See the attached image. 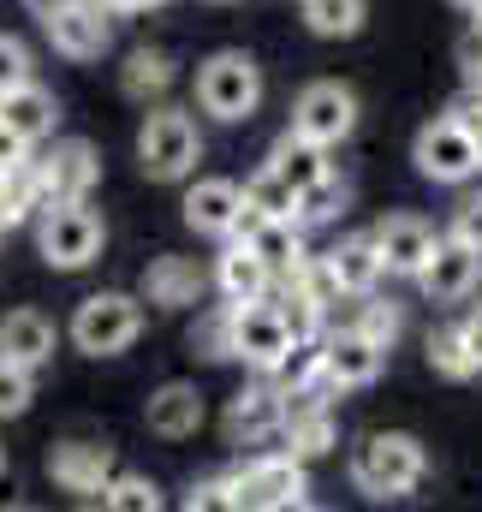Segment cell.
Wrapping results in <instances>:
<instances>
[{
    "mask_svg": "<svg viewBox=\"0 0 482 512\" xmlns=\"http://www.w3.org/2000/svg\"><path fill=\"white\" fill-rule=\"evenodd\" d=\"M298 6H304V24L316 36H328V42L358 36L363 18H369V0H298Z\"/></svg>",
    "mask_w": 482,
    "mask_h": 512,
    "instance_id": "f1b7e54d",
    "label": "cell"
},
{
    "mask_svg": "<svg viewBox=\"0 0 482 512\" xmlns=\"http://www.w3.org/2000/svg\"><path fill=\"white\" fill-rule=\"evenodd\" d=\"M48 477H54L66 495L90 501V495H102V489L120 477V465H114V447H108V441L72 435V441H54V447H48Z\"/></svg>",
    "mask_w": 482,
    "mask_h": 512,
    "instance_id": "4fadbf2b",
    "label": "cell"
},
{
    "mask_svg": "<svg viewBox=\"0 0 482 512\" xmlns=\"http://www.w3.org/2000/svg\"><path fill=\"white\" fill-rule=\"evenodd\" d=\"M0 179H6V173H0Z\"/></svg>",
    "mask_w": 482,
    "mask_h": 512,
    "instance_id": "f907efd6",
    "label": "cell"
},
{
    "mask_svg": "<svg viewBox=\"0 0 482 512\" xmlns=\"http://www.w3.org/2000/svg\"><path fill=\"white\" fill-rule=\"evenodd\" d=\"M411 161H417V173L429 185H465V179L482 173V149L471 143V131H465L459 114H441V120H429V126L417 131Z\"/></svg>",
    "mask_w": 482,
    "mask_h": 512,
    "instance_id": "52a82bcc",
    "label": "cell"
},
{
    "mask_svg": "<svg viewBox=\"0 0 482 512\" xmlns=\"http://www.w3.org/2000/svg\"><path fill=\"white\" fill-rule=\"evenodd\" d=\"M143 334V298L137 292H90L72 310V346L84 358H120Z\"/></svg>",
    "mask_w": 482,
    "mask_h": 512,
    "instance_id": "5b68a950",
    "label": "cell"
},
{
    "mask_svg": "<svg viewBox=\"0 0 482 512\" xmlns=\"http://www.w3.org/2000/svg\"><path fill=\"white\" fill-rule=\"evenodd\" d=\"M292 197H310L328 173H334V161H328V149L322 143H310V137H298V131H280L274 137V149H268V161H262Z\"/></svg>",
    "mask_w": 482,
    "mask_h": 512,
    "instance_id": "44dd1931",
    "label": "cell"
},
{
    "mask_svg": "<svg viewBox=\"0 0 482 512\" xmlns=\"http://www.w3.org/2000/svg\"><path fill=\"white\" fill-rule=\"evenodd\" d=\"M429 477V453L405 429H375L352 447V489L363 501H405Z\"/></svg>",
    "mask_w": 482,
    "mask_h": 512,
    "instance_id": "6da1fadb",
    "label": "cell"
},
{
    "mask_svg": "<svg viewBox=\"0 0 482 512\" xmlns=\"http://www.w3.org/2000/svg\"><path fill=\"white\" fill-rule=\"evenodd\" d=\"M54 346H60V334H54V322L42 310H6L0 316V358L6 364H18V370L36 376L54 358Z\"/></svg>",
    "mask_w": 482,
    "mask_h": 512,
    "instance_id": "cb8c5ba5",
    "label": "cell"
},
{
    "mask_svg": "<svg viewBox=\"0 0 482 512\" xmlns=\"http://www.w3.org/2000/svg\"><path fill=\"white\" fill-rule=\"evenodd\" d=\"M375 251H381V268L387 274H405V280H417L423 274V262H429V251H435V227L423 221V215H387L375 233Z\"/></svg>",
    "mask_w": 482,
    "mask_h": 512,
    "instance_id": "ffe728a7",
    "label": "cell"
},
{
    "mask_svg": "<svg viewBox=\"0 0 482 512\" xmlns=\"http://www.w3.org/2000/svg\"><path fill=\"white\" fill-rule=\"evenodd\" d=\"M30 6H36V12H48V6H54V0H30Z\"/></svg>",
    "mask_w": 482,
    "mask_h": 512,
    "instance_id": "ee69618b",
    "label": "cell"
},
{
    "mask_svg": "<svg viewBox=\"0 0 482 512\" xmlns=\"http://www.w3.org/2000/svg\"><path fill=\"white\" fill-rule=\"evenodd\" d=\"M244 209L262 215V221H298V197H292L268 167H256V173L244 179Z\"/></svg>",
    "mask_w": 482,
    "mask_h": 512,
    "instance_id": "4dcf8cb0",
    "label": "cell"
},
{
    "mask_svg": "<svg viewBox=\"0 0 482 512\" xmlns=\"http://www.w3.org/2000/svg\"><path fill=\"white\" fill-rule=\"evenodd\" d=\"M292 346H298V340H292V328H286V316H280L274 298L233 304V358H239V364H250V370L268 376Z\"/></svg>",
    "mask_w": 482,
    "mask_h": 512,
    "instance_id": "8fae6325",
    "label": "cell"
},
{
    "mask_svg": "<svg viewBox=\"0 0 482 512\" xmlns=\"http://www.w3.org/2000/svg\"><path fill=\"white\" fill-rule=\"evenodd\" d=\"M215 6H227V0H215Z\"/></svg>",
    "mask_w": 482,
    "mask_h": 512,
    "instance_id": "681fc988",
    "label": "cell"
},
{
    "mask_svg": "<svg viewBox=\"0 0 482 512\" xmlns=\"http://www.w3.org/2000/svg\"><path fill=\"white\" fill-rule=\"evenodd\" d=\"M197 108L215 126H244L262 108V66L244 48H221L197 66Z\"/></svg>",
    "mask_w": 482,
    "mask_h": 512,
    "instance_id": "3957f363",
    "label": "cell"
},
{
    "mask_svg": "<svg viewBox=\"0 0 482 512\" xmlns=\"http://www.w3.org/2000/svg\"><path fill=\"white\" fill-rule=\"evenodd\" d=\"M340 328H358L363 340H375L381 352H393V340H399V328H405V316H399V304H387V298H352V316L340 322Z\"/></svg>",
    "mask_w": 482,
    "mask_h": 512,
    "instance_id": "f546056e",
    "label": "cell"
},
{
    "mask_svg": "<svg viewBox=\"0 0 482 512\" xmlns=\"http://www.w3.org/2000/svg\"><path fill=\"white\" fill-rule=\"evenodd\" d=\"M453 114L465 120V131H471V143L482 149V96H471V102H465V108H453Z\"/></svg>",
    "mask_w": 482,
    "mask_h": 512,
    "instance_id": "60d3db41",
    "label": "cell"
},
{
    "mask_svg": "<svg viewBox=\"0 0 482 512\" xmlns=\"http://www.w3.org/2000/svg\"><path fill=\"white\" fill-rule=\"evenodd\" d=\"M36 18H42L48 48L66 54V60H78V66H90V60H102L114 48V12L102 0H54Z\"/></svg>",
    "mask_w": 482,
    "mask_h": 512,
    "instance_id": "8992f818",
    "label": "cell"
},
{
    "mask_svg": "<svg viewBox=\"0 0 482 512\" xmlns=\"http://www.w3.org/2000/svg\"><path fill=\"white\" fill-rule=\"evenodd\" d=\"M173 78H179V66H173L167 48H131L120 66V90L131 102H143V108H161L167 90H173Z\"/></svg>",
    "mask_w": 482,
    "mask_h": 512,
    "instance_id": "4316f807",
    "label": "cell"
},
{
    "mask_svg": "<svg viewBox=\"0 0 482 512\" xmlns=\"http://www.w3.org/2000/svg\"><path fill=\"white\" fill-rule=\"evenodd\" d=\"M108 12H149V6H161V0H102Z\"/></svg>",
    "mask_w": 482,
    "mask_h": 512,
    "instance_id": "b9f144b4",
    "label": "cell"
},
{
    "mask_svg": "<svg viewBox=\"0 0 482 512\" xmlns=\"http://www.w3.org/2000/svg\"><path fill=\"white\" fill-rule=\"evenodd\" d=\"M30 399H36V376L0 358V417H24V411H30Z\"/></svg>",
    "mask_w": 482,
    "mask_h": 512,
    "instance_id": "e575fe53",
    "label": "cell"
},
{
    "mask_svg": "<svg viewBox=\"0 0 482 512\" xmlns=\"http://www.w3.org/2000/svg\"><path fill=\"white\" fill-rule=\"evenodd\" d=\"M78 512H167V495L149 483V477H137V471H120L102 495H90V501H78Z\"/></svg>",
    "mask_w": 482,
    "mask_h": 512,
    "instance_id": "83f0119b",
    "label": "cell"
},
{
    "mask_svg": "<svg viewBox=\"0 0 482 512\" xmlns=\"http://www.w3.org/2000/svg\"><path fill=\"white\" fill-rule=\"evenodd\" d=\"M179 209H185V227L197 239H233L244 221V185H233V179H197Z\"/></svg>",
    "mask_w": 482,
    "mask_h": 512,
    "instance_id": "e0dca14e",
    "label": "cell"
},
{
    "mask_svg": "<svg viewBox=\"0 0 482 512\" xmlns=\"http://www.w3.org/2000/svg\"><path fill=\"white\" fill-rule=\"evenodd\" d=\"M340 447V417L328 405V393H298L286 399V429H280V453H292L298 465L322 459Z\"/></svg>",
    "mask_w": 482,
    "mask_h": 512,
    "instance_id": "5bb4252c",
    "label": "cell"
},
{
    "mask_svg": "<svg viewBox=\"0 0 482 512\" xmlns=\"http://www.w3.org/2000/svg\"><path fill=\"white\" fill-rule=\"evenodd\" d=\"M215 286H221L227 304H256V298H274L280 280H274V268L250 251L244 239H227V251L215 262Z\"/></svg>",
    "mask_w": 482,
    "mask_h": 512,
    "instance_id": "484cf974",
    "label": "cell"
},
{
    "mask_svg": "<svg viewBox=\"0 0 482 512\" xmlns=\"http://www.w3.org/2000/svg\"><path fill=\"white\" fill-rule=\"evenodd\" d=\"M346 197H352V185H346L340 173H328L310 197H298V227H322V221H334V215L346 209Z\"/></svg>",
    "mask_w": 482,
    "mask_h": 512,
    "instance_id": "836d02e7",
    "label": "cell"
},
{
    "mask_svg": "<svg viewBox=\"0 0 482 512\" xmlns=\"http://www.w3.org/2000/svg\"><path fill=\"white\" fill-rule=\"evenodd\" d=\"M286 131H298V137H310V143H322V149H340V143L358 131V90L340 84V78L304 84L298 102H292V126Z\"/></svg>",
    "mask_w": 482,
    "mask_h": 512,
    "instance_id": "ba28073f",
    "label": "cell"
},
{
    "mask_svg": "<svg viewBox=\"0 0 482 512\" xmlns=\"http://www.w3.org/2000/svg\"><path fill=\"white\" fill-rule=\"evenodd\" d=\"M54 126H60V102H54V90H42L36 78H30V84H18L12 96H0V131H6V137H18L24 149L48 143Z\"/></svg>",
    "mask_w": 482,
    "mask_h": 512,
    "instance_id": "7402d4cb",
    "label": "cell"
},
{
    "mask_svg": "<svg viewBox=\"0 0 482 512\" xmlns=\"http://www.w3.org/2000/svg\"><path fill=\"white\" fill-rule=\"evenodd\" d=\"M459 78H465L471 96H482V30H471V36L459 42Z\"/></svg>",
    "mask_w": 482,
    "mask_h": 512,
    "instance_id": "f35d334b",
    "label": "cell"
},
{
    "mask_svg": "<svg viewBox=\"0 0 482 512\" xmlns=\"http://www.w3.org/2000/svg\"><path fill=\"white\" fill-rule=\"evenodd\" d=\"M36 173H42L48 209L54 203H90V191L102 179V155H96L90 137H54V149L36 155Z\"/></svg>",
    "mask_w": 482,
    "mask_h": 512,
    "instance_id": "30bf717a",
    "label": "cell"
},
{
    "mask_svg": "<svg viewBox=\"0 0 482 512\" xmlns=\"http://www.w3.org/2000/svg\"><path fill=\"white\" fill-rule=\"evenodd\" d=\"M417 286H423L429 304H465V298H477V286H482V256L471 245H459V239H435Z\"/></svg>",
    "mask_w": 482,
    "mask_h": 512,
    "instance_id": "2e32d148",
    "label": "cell"
},
{
    "mask_svg": "<svg viewBox=\"0 0 482 512\" xmlns=\"http://www.w3.org/2000/svg\"><path fill=\"white\" fill-rule=\"evenodd\" d=\"M203 292H209V274L191 256H155L143 268V286H137V298L155 310H197Z\"/></svg>",
    "mask_w": 482,
    "mask_h": 512,
    "instance_id": "ac0fdd59",
    "label": "cell"
},
{
    "mask_svg": "<svg viewBox=\"0 0 482 512\" xmlns=\"http://www.w3.org/2000/svg\"><path fill=\"white\" fill-rule=\"evenodd\" d=\"M203 393L197 382H161L149 399H143V423H149V435H161V441H185V435H197L203 429Z\"/></svg>",
    "mask_w": 482,
    "mask_h": 512,
    "instance_id": "603a6c76",
    "label": "cell"
},
{
    "mask_svg": "<svg viewBox=\"0 0 482 512\" xmlns=\"http://www.w3.org/2000/svg\"><path fill=\"white\" fill-rule=\"evenodd\" d=\"M18 84H30V48L0 30V96H12Z\"/></svg>",
    "mask_w": 482,
    "mask_h": 512,
    "instance_id": "8d00e7d4",
    "label": "cell"
},
{
    "mask_svg": "<svg viewBox=\"0 0 482 512\" xmlns=\"http://www.w3.org/2000/svg\"><path fill=\"white\" fill-rule=\"evenodd\" d=\"M447 239H459V245H471L482 256V191H471L459 209H453V227H447Z\"/></svg>",
    "mask_w": 482,
    "mask_h": 512,
    "instance_id": "74e56055",
    "label": "cell"
},
{
    "mask_svg": "<svg viewBox=\"0 0 482 512\" xmlns=\"http://www.w3.org/2000/svg\"><path fill=\"white\" fill-rule=\"evenodd\" d=\"M459 6H465V12H477V6H482V0H459Z\"/></svg>",
    "mask_w": 482,
    "mask_h": 512,
    "instance_id": "f6af8a7d",
    "label": "cell"
},
{
    "mask_svg": "<svg viewBox=\"0 0 482 512\" xmlns=\"http://www.w3.org/2000/svg\"><path fill=\"white\" fill-rule=\"evenodd\" d=\"M221 429H227L233 447H268V441H280V429H286V393L268 382V376H256L250 387H239L227 399Z\"/></svg>",
    "mask_w": 482,
    "mask_h": 512,
    "instance_id": "7c38bea8",
    "label": "cell"
},
{
    "mask_svg": "<svg viewBox=\"0 0 482 512\" xmlns=\"http://www.w3.org/2000/svg\"><path fill=\"white\" fill-rule=\"evenodd\" d=\"M322 262H328V274H334V286H340V298H369L375 286H381V251H375V239L369 233H346V239H334L328 251H322Z\"/></svg>",
    "mask_w": 482,
    "mask_h": 512,
    "instance_id": "d4e9b609",
    "label": "cell"
},
{
    "mask_svg": "<svg viewBox=\"0 0 482 512\" xmlns=\"http://www.w3.org/2000/svg\"><path fill=\"white\" fill-rule=\"evenodd\" d=\"M274 512H316V507H310V501L298 495V501H286V507H274Z\"/></svg>",
    "mask_w": 482,
    "mask_h": 512,
    "instance_id": "7bdbcfd3",
    "label": "cell"
},
{
    "mask_svg": "<svg viewBox=\"0 0 482 512\" xmlns=\"http://www.w3.org/2000/svg\"><path fill=\"white\" fill-rule=\"evenodd\" d=\"M459 340H465V352H471V364H477V376H482V304H471L459 316Z\"/></svg>",
    "mask_w": 482,
    "mask_h": 512,
    "instance_id": "ab89813d",
    "label": "cell"
},
{
    "mask_svg": "<svg viewBox=\"0 0 482 512\" xmlns=\"http://www.w3.org/2000/svg\"><path fill=\"white\" fill-rule=\"evenodd\" d=\"M477 30H482V6H477Z\"/></svg>",
    "mask_w": 482,
    "mask_h": 512,
    "instance_id": "7dc6e473",
    "label": "cell"
},
{
    "mask_svg": "<svg viewBox=\"0 0 482 512\" xmlns=\"http://www.w3.org/2000/svg\"><path fill=\"white\" fill-rule=\"evenodd\" d=\"M102 245H108V227L90 203H54V209L36 215V256L60 274L90 268L102 256Z\"/></svg>",
    "mask_w": 482,
    "mask_h": 512,
    "instance_id": "277c9868",
    "label": "cell"
},
{
    "mask_svg": "<svg viewBox=\"0 0 482 512\" xmlns=\"http://www.w3.org/2000/svg\"><path fill=\"white\" fill-rule=\"evenodd\" d=\"M233 239H244L250 251L262 256V262L274 268V280H292V274L316 256L304 245V227H298V221H262V215H250V209H244V221H239Z\"/></svg>",
    "mask_w": 482,
    "mask_h": 512,
    "instance_id": "d6986e66",
    "label": "cell"
},
{
    "mask_svg": "<svg viewBox=\"0 0 482 512\" xmlns=\"http://www.w3.org/2000/svg\"><path fill=\"white\" fill-rule=\"evenodd\" d=\"M6 512H30V507H6Z\"/></svg>",
    "mask_w": 482,
    "mask_h": 512,
    "instance_id": "c3c4849f",
    "label": "cell"
},
{
    "mask_svg": "<svg viewBox=\"0 0 482 512\" xmlns=\"http://www.w3.org/2000/svg\"><path fill=\"white\" fill-rule=\"evenodd\" d=\"M316 512H322V507H316Z\"/></svg>",
    "mask_w": 482,
    "mask_h": 512,
    "instance_id": "816d5d0a",
    "label": "cell"
},
{
    "mask_svg": "<svg viewBox=\"0 0 482 512\" xmlns=\"http://www.w3.org/2000/svg\"><path fill=\"white\" fill-rule=\"evenodd\" d=\"M179 512H239V495H233L227 477H203V483L185 489V507Z\"/></svg>",
    "mask_w": 482,
    "mask_h": 512,
    "instance_id": "d590c367",
    "label": "cell"
},
{
    "mask_svg": "<svg viewBox=\"0 0 482 512\" xmlns=\"http://www.w3.org/2000/svg\"><path fill=\"white\" fill-rule=\"evenodd\" d=\"M227 483L239 495V512H274L304 495V465L292 453H250L244 465L227 471Z\"/></svg>",
    "mask_w": 482,
    "mask_h": 512,
    "instance_id": "9c48e42d",
    "label": "cell"
},
{
    "mask_svg": "<svg viewBox=\"0 0 482 512\" xmlns=\"http://www.w3.org/2000/svg\"><path fill=\"white\" fill-rule=\"evenodd\" d=\"M203 161V131L185 108H149L143 126H137V173L155 179V185H173V179H191Z\"/></svg>",
    "mask_w": 482,
    "mask_h": 512,
    "instance_id": "7a4b0ae2",
    "label": "cell"
},
{
    "mask_svg": "<svg viewBox=\"0 0 482 512\" xmlns=\"http://www.w3.org/2000/svg\"><path fill=\"white\" fill-rule=\"evenodd\" d=\"M381 364H387V352L375 340H363L358 328L322 334V387L328 393H358V387H369L381 376Z\"/></svg>",
    "mask_w": 482,
    "mask_h": 512,
    "instance_id": "9a60e30c",
    "label": "cell"
},
{
    "mask_svg": "<svg viewBox=\"0 0 482 512\" xmlns=\"http://www.w3.org/2000/svg\"><path fill=\"white\" fill-rule=\"evenodd\" d=\"M191 352L209 358V364H227L233 358V304H215L191 322Z\"/></svg>",
    "mask_w": 482,
    "mask_h": 512,
    "instance_id": "1f68e13d",
    "label": "cell"
},
{
    "mask_svg": "<svg viewBox=\"0 0 482 512\" xmlns=\"http://www.w3.org/2000/svg\"><path fill=\"white\" fill-rule=\"evenodd\" d=\"M423 358H429V370L447 376V382H471V376H477V364H471V352H465V340H459V322L435 328L429 346H423Z\"/></svg>",
    "mask_w": 482,
    "mask_h": 512,
    "instance_id": "d6a6232c",
    "label": "cell"
},
{
    "mask_svg": "<svg viewBox=\"0 0 482 512\" xmlns=\"http://www.w3.org/2000/svg\"><path fill=\"white\" fill-rule=\"evenodd\" d=\"M0 471H6V447H0Z\"/></svg>",
    "mask_w": 482,
    "mask_h": 512,
    "instance_id": "bcb514c9",
    "label": "cell"
}]
</instances>
